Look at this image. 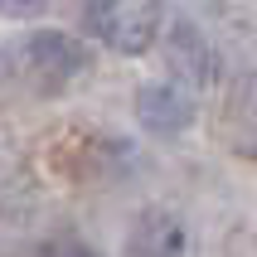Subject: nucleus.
Instances as JSON below:
<instances>
[{
	"mask_svg": "<svg viewBox=\"0 0 257 257\" xmlns=\"http://www.w3.org/2000/svg\"><path fill=\"white\" fill-rule=\"evenodd\" d=\"M10 73L15 83L34 92V97H54L73 83V73L83 68V49L68 39V34H49V29H34L20 44H10Z\"/></svg>",
	"mask_w": 257,
	"mask_h": 257,
	"instance_id": "obj_1",
	"label": "nucleus"
},
{
	"mask_svg": "<svg viewBox=\"0 0 257 257\" xmlns=\"http://www.w3.org/2000/svg\"><path fill=\"white\" fill-rule=\"evenodd\" d=\"M160 25H165V0H92L87 5V34L126 58L146 54L160 39Z\"/></svg>",
	"mask_w": 257,
	"mask_h": 257,
	"instance_id": "obj_2",
	"label": "nucleus"
},
{
	"mask_svg": "<svg viewBox=\"0 0 257 257\" xmlns=\"http://www.w3.org/2000/svg\"><path fill=\"white\" fill-rule=\"evenodd\" d=\"M136 121H141L151 136H175V131H185L194 121V92L185 83H146L136 92Z\"/></svg>",
	"mask_w": 257,
	"mask_h": 257,
	"instance_id": "obj_3",
	"label": "nucleus"
},
{
	"mask_svg": "<svg viewBox=\"0 0 257 257\" xmlns=\"http://www.w3.org/2000/svg\"><path fill=\"white\" fill-rule=\"evenodd\" d=\"M189 238L170 209H146L126 233V257H185Z\"/></svg>",
	"mask_w": 257,
	"mask_h": 257,
	"instance_id": "obj_4",
	"label": "nucleus"
},
{
	"mask_svg": "<svg viewBox=\"0 0 257 257\" xmlns=\"http://www.w3.org/2000/svg\"><path fill=\"white\" fill-rule=\"evenodd\" d=\"M39 257H97V252H92L78 233H58V238H49V243L39 247Z\"/></svg>",
	"mask_w": 257,
	"mask_h": 257,
	"instance_id": "obj_5",
	"label": "nucleus"
},
{
	"mask_svg": "<svg viewBox=\"0 0 257 257\" xmlns=\"http://www.w3.org/2000/svg\"><path fill=\"white\" fill-rule=\"evenodd\" d=\"M238 116H247V131H238V136H243L238 146H243L247 156H257V102H243V97H238Z\"/></svg>",
	"mask_w": 257,
	"mask_h": 257,
	"instance_id": "obj_6",
	"label": "nucleus"
},
{
	"mask_svg": "<svg viewBox=\"0 0 257 257\" xmlns=\"http://www.w3.org/2000/svg\"><path fill=\"white\" fill-rule=\"evenodd\" d=\"M39 5H49V0H0V15H10V20H25V15H34Z\"/></svg>",
	"mask_w": 257,
	"mask_h": 257,
	"instance_id": "obj_7",
	"label": "nucleus"
}]
</instances>
